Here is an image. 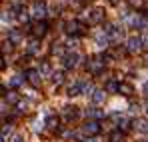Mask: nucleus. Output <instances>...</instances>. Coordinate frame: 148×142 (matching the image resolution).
<instances>
[{"mask_svg": "<svg viewBox=\"0 0 148 142\" xmlns=\"http://www.w3.org/2000/svg\"><path fill=\"white\" fill-rule=\"evenodd\" d=\"M28 18H30L28 12H26L24 8H20V10H18V20H20V22H28Z\"/></svg>", "mask_w": 148, "mask_h": 142, "instance_id": "aec40b11", "label": "nucleus"}, {"mask_svg": "<svg viewBox=\"0 0 148 142\" xmlns=\"http://www.w3.org/2000/svg\"><path fill=\"white\" fill-rule=\"evenodd\" d=\"M110 2H112V4H118V2H120V0H110Z\"/></svg>", "mask_w": 148, "mask_h": 142, "instance_id": "2f4dec72", "label": "nucleus"}, {"mask_svg": "<svg viewBox=\"0 0 148 142\" xmlns=\"http://www.w3.org/2000/svg\"><path fill=\"white\" fill-rule=\"evenodd\" d=\"M146 20H148V14H146Z\"/></svg>", "mask_w": 148, "mask_h": 142, "instance_id": "72a5a7b5", "label": "nucleus"}, {"mask_svg": "<svg viewBox=\"0 0 148 142\" xmlns=\"http://www.w3.org/2000/svg\"><path fill=\"white\" fill-rule=\"evenodd\" d=\"M10 124H4V128H2V140H6V134H10Z\"/></svg>", "mask_w": 148, "mask_h": 142, "instance_id": "393cba45", "label": "nucleus"}, {"mask_svg": "<svg viewBox=\"0 0 148 142\" xmlns=\"http://www.w3.org/2000/svg\"><path fill=\"white\" fill-rule=\"evenodd\" d=\"M144 94L148 96V82H144Z\"/></svg>", "mask_w": 148, "mask_h": 142, "instance_id": "c756f323", "label": "nucleus"}, {"mask_svg": "<svg viewBox=\"0 0 148 142\" xmlns=\"http://www.w3.org/2000/svg\"><path fill=\"white\" fill-rule=\"evenodd\" d=\"M144 46L142 44V38L140 36H130L128 40H126V48H128V52H140V48Z\"/></svg>", "mask_w": 148, "mask_h": 142, "instance_id": "f03ea898", "label": "nucleus"}, {"mask_svg": "<svg viewBox=\"0 0 148 142\" xmlns=\"http://www.w3.org/2000/svg\"><path fill=\"white\" fill-rule=\"evenodd\" d=\"M80 92L82 94H90L92 96V92H94V88H92V84H88V82H80Z\"/></svg>", "mask_w": 148, "mask_h": 142, "instance_id": "9b49d317", "label": "nucleus"}, {"mask_svg": "<svg viewBox=\"0 0 148 142\" xmlns=\"http://www.w3.org/2000/svg\"><path fill=\"white\" fill-rule=\"evenodd\" d=\"M32 16H34L36 20H44V16H46V6H44V2H34V4H32Z\"/></svg>", "mask_w": 148, "mask_h": 142, "instance_id": "7ed1b4c3", "label": "nucleus"}, {"mask_svg": "<svg viewBox=\"0 0 148 142\" xmlns=\"http://www.w3.org/2000/svg\"><path fill=\"white\" fill-rule=\"evenodd\" d=\"M50 52H52V54H60V52H62V48H60V44H52Z\"/></svg>", "mask_w": 148, "mask_h": 142, "instance_id": "a878e982", "label": "nucleus"}, {"mask_svg": "<svg viewBox=\"0 0 148 142\" xmlns=\"http://www.w3.org/2000/svg\"><path fill=\"white\" fill-rule=\"evenodd\" d=\"M78 60H80V56L78 54H66L64 56V68H74L76 64H78Z\"/></svg>", "mask_w": 148, "mask_h": 142, "instance_id": "6e6552de", "label": "nucleus"}, {"mask_svg": "<svg viewBox=\"0 0 148 142\" xmlns=\"http://www.w3.org/2000/svg\"><path fill=\"white\" fill-rule=\"evenodd\" d=\"M26 78H28V82L32 84V86H40V70H28L26 72Z\"/></svg>", "mask_w": 148, "mask_h": 142, "instance_id": "423d86ee", "label": "nucleus"}, {"mask_svg": "<svg viewBox=\"0 0 148 142\" xmlns=\"http://www.w3.org/2000/svg\"><path fill=\"white\" fill-rule=\"evenodd\" d=\"M132 126H134V128H136L138 132H142V134H146V132H148V122H146L144 118L134 120V122H132Z\"/></svg>", "mask_w": 148, "mask_h": 142, "instance_id": "1a4fd4ad", "label": "nucleus"}, {"mask_svg": "<svg viewBox=\"0 0 148 142\" xmlns=\"http://www.w3.org/2000/svg\"><path fill=\"white\" fill-rule=\"evenodd\" d=\"M106 90H108V92H116V90H120V84H116V82H108V84H106Z\"/></svg>", "mask_w": 148, "mask_h": 142, "instance_id": "412c9836", "label": "nucleus"}, {"mask_svg": "<svg viewBox=\"0 0 148 142\" xmlns=\"http://www.w3.org/2000/svg\"><path fill=\"white\" fill-rule=\"evenodd\" d=\"M118 92L124 94V96H130V94H132V86L126 84V82H120V90H118Z\"/></svg>", "mask_w": 148, "mask_h": 142, "instance_id": "ddd939ff", "label": "nucleus"}, {"mask_svg": "<svg viewBox=\"0 0 148 142\" xmlns=\"http://www.w3.org/2000/svg\"><path fill=\"white\" fill-rule=\"evenodd\" d=\"M142 44H144V46H148V34L144 36V38H142Z\"/></svg>", "mask_w": 148, "mask_h": 142, "instance_id": "c85d7f7f", "label": "nucleus"}, {"mask_svg": "<svg viewBox=\"0 0 148 142\" xmlns=\"http://www.w3.org/2000/svg\"><path fill=\"white\" fill-rule=\"evenodd\" d=\"M130 24H132V26H136V28H140V26L144 24V20H142V16H140V14H136V16H132V18H130Z\"/></svg>", "mask_w": 148, "mask_h": 142, "instance_id": "dca6fc26", "label": "nucleus"}, {"mask_svg": "<svg viewBox=\"0 0 148 142\" xmlns=\"http://www.w3.org/2000/svg\"><path fill=\"white\" fill-rule=\"evenodd\" d=\"M20 84H22V76H14V78L10 80V86H12V88H16V86H20Z\"/></svg>", "mask_w": 148, "mask_h": 142, "instance_id": "5701e85b", "label": "nucleus"}, {"mask_svg": "<svg viewBox=\"0 0 148 142\" xmlns=\"http://www.w3.org/2000/svg\"><path fill=\"white\" fill-rule=\"evenodd\" d=\"M40 72H42V74H48V72H50L48 62H42V66H40Z\"/></svg>", "mask_w": 148, "mask_h": 142, "instance_id": "bb28decb", "label": "nucleus"}, {"mask_svg": "<svg viewBox=\"0 0 148 142\" xmlns=\"http://www.w3.org/2000/svg\"><path fill=\"white\" fill-rule=\"evenodd\" d=\"M36 50H38V42L32 40V42L28 44V54H36Z\"/></svg>", "mask_w": 148, "mask_h": 142, "instance_id": "4be33fe9", "label": "nucleus"}, {"mask_svg": "<svg viewBox=\"0 0 148 142\" xmlns=\"http://www.w3.org/2000/svg\"><path fill=\"white\" fill-rule=\"evenodd\" d=\"M32 34H34L36 38L44 36V34H46V22H44V20H38V22L34 24V28H32Z\"/></svg>", "mask_w": 148, "mask_h": 142, "instance_id": "0eeeda50", "label": "nucleus"}, {"mask_svg": "<svg viewBox=\"0 0 148 142\" xmlns=\"http://www.w3.org/2000/svg\"><path fill=\"white\" fill-rule=\"evenodd\" d=\"M102 20V10H94L92 12V16H90V24H96Z\"/></svg>", "mask_w": 148, "mask_h": 142, "instance_id": "f3484780", "label": "nucleus"}, {"mask_svg": "<svg viewBox=\"0 0 148 142\" xmlns=\"http://www.w3.org/2000/svg\"><path fill=\"white\" fill-rule=\"evenodd\" d=\"M14 142H20V140H18V138H16V140H14Z\"/></svg>", "mask_w": 148, "mask_h": 142, "instance_id": "473e14b6", "label": "nucleus"}, {"mask_svg": "<svg viewBox=\"0 0 148 142\" xmlns=\"http://www.w3.org/2000/svg\"><path fill=\"white\" fill-rule=\"evenodd\" d=\"M52 82H54L56 86H60V84L64 82V74H62V72H54V74H52Z\"/></svg>", "mask_w": 148, "mask_h": 142, "instance_id": "4468645a", "label": "nucleus"}, {"mask_svg": "<svg viewBox=\"0 0 148 142\" xmlns=\"http://www.w3.org/2000/svg\"><path fill=\"white\" fill-rule=\"evenodd\" d=\"M58 124H60V120L56 118V116H48V118H46V126L52 128V130H56V128H58Z\"/></svg>", "mask_w": 148, "mask_h": 142, "instance_id": "f8f14e48", "label": "nucleus"}, {"mask_svg": "<svg viewBox=\"0 0 148 142\" xmlns=\"http://www.w3.org/2000/svg\"><path fill=\"white\" fill-rule=\"evenodd\" d=\"M102 60H104V58H102L100 54H98V56H94V58H92V60L86 64V68L92 72V74H98V72L104 68V62H102Z\"/></svg>", "mask_w": 148, "mask_h": 142, "instance_id": "f257e3e1", "label": "nucleus"}, {"mask_svg": "<svg viewBox=\"0 0 148 142\" xmlns=\"http://www.w3.org/2000/svg\"><path fill=\"white\" fill-rule=\"evenodd\" d=\"M64 28H66V32H68V34H82V32H84V26H82L80 22H76V20L66 22Z\"/></svg>", "mask_w": 148, "mask_h": 142, "instance_id": "39448f33", "label": "nucleus"}, {"mask_svg": "<svg viewBox=\"0 0 148 142\" xmlns=\"http://www.w3.org/2000/svg\"><path fill=\"white\" fill-rule=\"evenodd\" d=\"M84 132H86L88 136H96L100 132V124L96 120H86V122H84Z\"/></svg>", "mask_w": 148, "mask_h": 142, "instance_id": "20e7f679", "label": "nucleus"}, {"mask_svg": "<svg viewBox=\"0 0 148 142\" xmlns=\"http://www.w3.org/2000/svg\"><path fill=\"white\" fill-rule=\"evenodd\" d=\"M20 38H22V36H20L18 30H10V42H12V44H14V42H20Z\"/></svg>", "mask_w": 148, "mask_h": 142, "instance_id": "6ab92c4d", "label": "nucleus"}, {"mask_svg": "<svg viewBox=\"0 0 148 142\" xmlns=\"http://www.w3.org/2000/svg\"><path fill=\"white\" fill-rule=\"evenodd\" d=\"M6 98H8L10 102H16V100H18V98H16V92H8V96H6Z\"/></svg>", "mask_w": 148, "mask_h": 142, "instance_id": "cd10ccee", "label": "nucleus"}, {"mask_svg": "<svg viewBox=\"0 0 148 142\" xmlns=\"http://www.w3.org/2000/svg\"><path fill=\"white\" fill-rule=\"evenodd\" d=\"M90 98H92V102H94V104H102V102H104V98H106V92H104V90H94Z\"/></svg>", "mask_w": 148, "mask_h": 142, "instance_id": "9d476101", "label": "nucleus"}, {"mask_svg": "<svg viewBox=\"0 0 148 142\" xmlns=\"http://www.w3.org/2000/svg\"><path fill=\"white\" fill-rule=\"evenodd\" d=\"M110 142H122V132L120 130H114L110 134Z\"/></svg>", "mask_w": 148, "mask_h": 142, "instance_id": "a211bd4d", "label": "nucleus"}, {"mask_svg": "<svg viewBox=\"0 0 148 142\" xmlns=\"http://www.w3.org/2000/svg\"><path fill=\"white\" fill-rule=\"evenodd\" d=\"M86 142H98V140H96V138H88Z\"/></svg>", "mask_w": 148, "mask_h": 142, "instance_id": "7c9ffc66", "label": "nucleus"}, {"mask_svg": "<svg viewBox=\"0 0 148 142\" xmlns=\"http://www.w3.org/2000/svg\"><path fill=\"white\" fill-rule=\"evenodd\" d=\"M118 126H120L118 130H128V128H130V122H128L126 118H122L120 122H118Z\"/></svg>", "mask_w": 148, "mask_h": 142, "instance_id": "b1692460", "label": "nucleus"}, {"mask_svg": "<svg viewBox=\"0 0 148 142\" xmlns=\"http://www.w3.org/2000/svg\"><path fill=\"white\" fill-rule=\"evenodd\" d=\"M78 94H82V92H80V82L68 86V96H78Z\"/></svg>", "mask_w": 148, "mask_h": 142, "instance_id": "2eb2a0df", "label": "nucleus"}]
</instances>
